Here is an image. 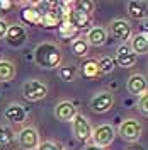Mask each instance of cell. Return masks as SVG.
Returning a JSON list of instances; mask_svg holds the SVG:
<instances>
[{
  "instance_id": "obj_1",
  "label": "cell",
  "mask_w": 148,
  "mask_h": 150,
  "mask_svg": "<svg viewBox=\"0 0 148 150\" xmlns=\"http://www.w3.org/2000/svg\"><path fill=\"white\" fill-rule=\"evenodd\" d=\"M34 60L43 68H56L63 62L61 48L53 43H39L34 50Z\"/></svg>"
},
{
  "instance_id": "obj_2",
  "label": "cell",
  "mask_w": 148,
  "mask_h": 150,
  "mask_svg": "<svg viewBox=\"0 0 148 150\" xmlns=\"http://www.w3.org/2000/svg\"><path fill=\"white\" fill-rule=\"evenodd\" d=\"M22 96L29 103H37L48 96V87L44 82H41L37 79H29L22 84Z\"/></svg>"
},
{
  "instance_id": "obj_3",
  "label": "cell",
  "mask_w": 148,
  "mask_h": 150,
  "mask_svg": "<svg viewBox=\"0 0 148 150\" xmlns=\"http://www.w3.org/2000/svg\"><path fill=\"white\" fill-rule=\"evenodd\" d=\"M141 125H140L138 120H135V118H128V120H124V121L119 125V137L123 140L130 142V143H135V142H138L141 138Z\"/></svg>"
},
{
  "instance_id": "obj_4",
  "label": "cell",
  "mask_w": 148,
  "mask_h": 150,
  "mask_svg": "<svg viewBox=\"0 0 148 150\" xmlns=\"http://www.w3.org/2000/svg\"><path fill=\"white\" fill-rule=\"evenodd\" d=\"M114 137H116V131H114V128H112L111 125H101L95 130H92L90 140L94 142L92 145L101 147V149H106V147H109L112 142H114Z\"/></svg>"
},
{
  "instance_id": "obj_5",
  "label": "cell",
  "mask_w": 148,
  "mask_h": 150,
  "mask_svg": "<svg viewBox=\"0 0 148 150\" xmlns=\"http://www.w3.org/2000/svg\"><path fill=\"white\" fill-rule=\"evenodd\" d=\"M17 142H19V147L22 150H37L39 145H41L39 133L32 126H26V128H22V130L19 131Z\"/></svg>"
},
{
  "instance_id": "obj_6",
  "label": "cell",
  "mask_w": 148,
  "mask_h": 150,
  "mask_svg": "<svg viewBox=\"0 0 148 150\" xmlns=\"http://www.w3.org/2000/svg\"><path fill=\"white\" fill-rule=\"evenodd\" d=\"M114 106V96L109 91H101L90 99V109L97 114H104V112L111 111Z\"/></svg>"
},
{
  "instance_id": "obj_7",
  "label": "cell",
  "mask_w": 148,
  "mask_h": 150,
  "mask_svg": "<svg viewBox=\"0 0 148 150\" xmlns=\"http://www.w3.org/2000/svg\"><path fill=\"white\" fill-rule=\"evenodd\" d=\"M72 130H73L75 138L80 142H89L90 137H92V126H90L89 120L83 114H78V112L72 120Z\"/></svg>"
},
{
  "instance_id": "obj_8",
  "label": "cell",
  "mask_w": 148,
  "mask_h": 150,
  "mask_svg": "<svg viewBox=\"0 0 148 150\" xmlns=\"http://www.w3.org/2000/svg\"><path fill=\"white\" fill-rule=\"evenodd\" d=\"M114 62L119 67H123V68H131V67L136 65L138 56L133 53V50L130 48V45L123 43V45L116 50V58H114Z\"/></svg>"
},
{
  "instance_id": "obj_9",
  "label": "cell",
  "mask_w": 148,
  "mask_h": 150,
  "mask_svg": "<svg viewBox=\"0 0 148 150\" xmlns=\"http://www.w3.org/2000/svg\"><path fill=\"white\" fill-rule=\"evenodd\" d=\"M5 39H7L9 46L19 48V46H22V45L26 43V39H27V33H26V29L22 28L20 24H12V26H9V29H7Z\"/></svg>"
},
{
  "instance_id": "obj_10",
  "label": "cell",
  "mask_w": 148,
  "mask_h": 150,
  "mask_svg": "<svg viewBox=\"0 0 148 150\" xmlns=\"http://www.w3.org/2000/svg\"><path fill=\"white\" fill-rule=\"evenodd\" d=\"M126 87H128V92H130V94L141 97V96L148 91V82H147V79H145V75L133 74L130 79H128Z\"/></svg>"
},
{
  "instance_id": "obj_11",
  "label": "cell",
  "mask_w": 148,
  "mask_h": 150,
  "mask_svg": "<svg viewBox=\"0 0 148 150\" xmlns=\"http://www.w3.org/2000/svg\"><path fill=\"white\" fill-rule=\"evenodd\" d=\"M111 36L114 39H119V41H126L131 38V26L128 21L124 19H116L111 22Z\"/></svg>"
},
{
  "instance_id": "obj_12",
  "label": "cell",
  "mask_w": 148,
  "mask_h": 150,
  "mask_svg": "<svg viewBox=\"0 0 148 150\" xmlns=\"http://www.w3.org/2000/svg\"><path fill=\"white\" fill-rule=\"evenodd\" d=\"M85 41L89 43V46H95V48L104 46L106 41H107V31H106V28H102V26L90 28L89 33H87V36H85Z\"/></svg>"
},
{
  "instance_id": "obj_13",
  "label": "cell",
  "mask_w": 148,
  "mask_h": 150,
  "mask_svg": "<svg viewBox=\"0 0 148 150\" xmlns=\"http://www.w3.org/2000/svg\"><path fill=\"white\" fill-rule=\"evenodd\" d=\"M77 114V108L70 101H61L55 108V118L58 121H72Z\"/></svg>"
},
{
  "instance_id": "obj_14",
  "label": "cell",
  "mask_w": 148,
  "mask_h": 150,
  "mask_svg": "<svg viewBox=\"0 0 148 150\" xmlns=\"http://www.w3.org/2000/svg\"><path fill=\"white\" fill-rule=\"evenodd\" d=\"M65 21L72 26V28L77 29V31H78V29H87L89 26H90V16L83 14L82 10H78V9L72 10V12L66 16Z\"/></svg>"
},
{
  "instance_id": "obj_15",
  "label": "cell",
  "mask_w": 148,
  "mask_h": 150,
  "mask_svg": "<svg viewBox=\"0 0 148 150\" xmlns=\"http://www.w3.org/2000/svg\"><path fill=\"white\" fill-rule=\"evenodd\" d=\"M128 14L135 21H145L148 17V2H138V0L128 2Z\"/></svg>"
},
{
  "instance_id": "obj_16",
  "label": "cell",
  "mask_w": 148,
  "mask_h": 150,
  "mask_svg": "<svg viewBox=\"0 0 148 150\" xmlns=\"http://www.w3.org/2000/svg\"><path fill=\"white\" fill-rule=\"evenodd\" d=\"M5 118L12 123H24L26 121V118H27V112L26 109L20 106V104H9L7 108H5Z\"/></svg>"
},
{
  "instance_id": "obj_17",
  "label": "cell",
  "mask_w": 148,
  "mask_h": 150,
  "mask_svg": "<svg viewBox=\"0 0 148 150\" xmlns=\"http://www.w3.org/2000/svg\"><path fill=\"white\" fill-rule=\"evenodd\" d=\"M130 48L133 50V53L138 56V55H147L148 53V39L145 34L141 33H136L131 36V41H130Z\"/></svg>"
},
{
  "instance_id": "obj_18",
  "label": "cell",
  "mask_w": 148,
  "mask_h": 150,
  "mask_svg": "<svg viewBox=\"0 0 148 150\" xmlns=\"http://www.w3.org/2000/svg\"><path fill=\"white\" fill-rule=\"evenodd\" d=\"M20 19L29 24V26H39V22H41V14L37 12L31 4H26V7L20 10Z\"/></svg>"
},
{
  "instance_id": "obj_19",
  "label": "cell",
  "mask_w": 148,
  "mask_h": 150,
  "mask_svg": "<svg viewBox=\"0 0 148 150\" xmlns=\"http://www.w3.org/2000/svg\"><path fill=\"white\" fill-rule=\"evenodd\" d=\"M16 77V65L9 60H0V82H10Z\"/></svg>"
},
{
  "instance_id": "obj_20",
  "label": "cell",
  "mask_w": 148,
  "mask_h": 150,
  "mask_svg": "<svg viewBox=\"0 0 148 150\" xmlns=\"http://www.w3.org/2000/svg\"><path fill=\"white\" fill-rule=\"evenodd\" d=\"M82 74L85 79H95L99 77L101 72H99V65H97V60H92V58H87L83 60L82 63Z\"/></svg>"
},
{
  "instance_id": "obj_21",
  "label": "cell",
  "mask_w": 148,
  "mask_h": 150,
  "mask_svg": "<svg viewBox=\"0 0 148 150\" xmlns=\"http://www.w3.org/2000/svg\"><path fill=\"white\" fill-rule=\"evenodd\" d=\"M72 51H73V55L78 56V58H85V56L89 55V43L85 41V38H77V39H73V43H72Z\"/></svg>"
},
{
  "instance_id": "obj_22",
  "label": "cell",
  "mask_w": 148,
  "mask_h": 150,
  "mask_svg": "<svg viewBox=\"0 0 148 150\" xmlns=\"http://www.w3.org/2000/svg\"><path fill=\"white\" fill-rule=\"evenodd\" d=\"M60 22H61V19L58 17V14H56L55 10L49 9V12L44 14V16L41 17L39 26H41V28H46V29H51V28H58V26H60Z\"/></svg>"
},
{
  "instance_id": "obj_23",
  "label": "cell",
  "mask_w": 148,
  "mask_h": 150,
  "mask_svg": "<svg viewBox=\"0 0 148 150\" xmlns=\"http://www.w3.org/2000/svg\"><path fill=\"white\" fill-rule=\"evenodd\" d=\"M97 65H99V72L101 74H111L112 70H114V67H116V62H114V58L106 55V56H101L99 58Z\"/></svg>"
},
{
  "instance_id": "obj_24",
  "label": "cell",
  "mask_w": 148,
  "mask_h": 150,
  "mask_svg": "<svg viewBox=\"0 0 148 150\" xmlns=\"http://www.w3.org/2000/svg\"><path fill=\"white\" fill-rule=\"evenodd\" d=\"M60 77H61V80H65V82H72V80H75V77H77V67L75 65L60 67Z\"/></svg>"
},
{
  "instance_id": "obj_25",
  "label": "cell",
  "mask_w": 148,
  "mask_h": 150,
  "mask_svg": "<svg viewBox=\"0 0 148 150\" xmlns=\"http://www.w3.org/2000/svg\"><path fill=\"white\" fill-rule=\"evenodd\" d=\"M58 31H60V36L63 38V39H70V38L77 36V33H78V31H77L75 28H72L66 21H61V22H60Z\"/></svg>"
},
{
  "instance_id": "obj_26",
  "label": "cell",
  "mask_w": 148,
  "mask_h": 150,
  "mask_svg": "<svg viewBox=\"0 0 148 150\" xmlns=\"http://www.w3.org/2000/svg\"><path fill=\"white\" fill-rule=\"evenodd\" d=\"M75 9L82 10L83 14H87V16H90L95 9V4L94 2H89V0H82V2H75Z\"/></svg>"
},
{
  "instance_id": "obj_27",
  "label": "cell",
  "mask_w": 148,
  "mask_h": 150,
  "mask_svg": "<svg viewBox=\"0 0 148 150\" xmlns=\"http://www.w3.org/2000/svg\"><path fill=\"white\" fill-rule=\"evenodd\" d=\"M14 138V131L7 126H0V145H7Z\"/></svg>"
},
{
  "instance_id": "obj_28",
  "label": "cell",
  "mask_w": 148,
  "mask_h": 150,
  "mask_svg": "<svg viewBox=\"0 0 148 150\" xmlns=\"http://www.w3.org/2000/svg\"><path fill=\"white\" fill-rule=\"evenodd\" d=\"M138 111L143 114V116H148V91L141 97H140L138 101Z\"/></svg>"
},
{
  "instance_id": "obj_29",
  "label": "cell",
  "mask_w": 148,
  "mask_h": 150,
  "mask_svg": "<svg viewBox=\"0 0 148 150\" xmlns=\"http://www.w3.org/2000/svg\"><path fill=\"white\" fill-rule=\"evenodd\" d=\"M37 150H61L58 145H56L55 142H43L41 145H39V149Z\"/></svg>"
},
{
  "instance_id": "obj_30",
  "label": "cell",
  "mask_w": 148,
  "mask_h": 150,
  "mask_svg": "<svg viewBox=\"0 0 148 150\" xmlns=\"http://www.w3.org/2000/svg\"><path fill=\"white\" fill-rule=\"evenodd\" d=\"M10 9H12V2H9V0H0V16H4Z\"/></svg>"
},
{
  "instance_id": "obj_31",
  "label": "cell",
  "mask_w": 148,
  "mask_h": 150,
  "mask_svg": "<svg viewBox=\"0 0 148 150\" xmlns=\"http://www.w3.org/2000/svg\"><path fill=\"white\" fill-rule=\"evenodd\" d=\"M7 29H9L7 21H4V19L0 17V38H5V34H7Z\"/></svg>"
},
{
  "instance_id": "obj_32",
  "label": "cell",
  "mask_w": 148,
  "mask_h": 150,
  "mask_svg": "<svg viewBox=\"0 0 148 150\" xmlns=\"http://www.w3.org/2000/svg\"><path fill=\"white\" fill-rule=\"evenodd\" d=\"M141 31H143L141 34H145V36L148 34V17L145 21H141Z\"/></svg>"
},
{
  "instance_id": "obj_33",
  "label": "cell",
  "mask_w": 148,
  "mask_h": 150,
  "mask_svg": "<svg viewBox=\"0 0 148 150\" xmlns=\"http://www.w3.org/2000/svg\"><path fill=\"white\" fill-rule=\"evenodd\" d=\"M83 150H104V149H101V147H95V145H89V147H85Z\"/></svg>"
},
{
  "instance_id": "obj_34",
  "label": "cell",
  "mask_w": 148,
  "mask_h": 150,
  "mask_svg": "<svg viewBox=\"0 0 148 150\" xmlns=\"http://www.w3.org/2000/svg\"><path fill=\"white\" fill-rule=\"evenodd\" d=\"M130 150H138V149H130Z\"/></svg>"
},
{
  "instance_id": "obj_35",
  "label": "cell",
  "mask_w": 148,
  "mask_h": 150,
  "mask_svg": "<svg viewBox=\"0 0 148 150\" xmlns=\"http://www.w3.org/2000/svg\"><path fill=\"white\" fill-rule=\"evenodd\" d=\"M147 39H148V34H147Z\"/></svg>"
},
{
  "instance_id": "obj_36",
  "label": "cell",
  "mask_w": 148,
  "mask_h": 150,
  "mask_svg": "<svg viewBox=\"0 0 148 150\" xmlns=\"http://www.w3.org/2000/svg\"><path fill=\"white\" fill-rule=\"evenodd\" d=\"M61 150H63V149H61Z\"/></svg>"
}]
</instances>
